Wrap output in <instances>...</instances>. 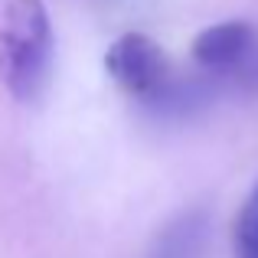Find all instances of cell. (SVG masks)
<instances>
[{"label":"cell","instance_id":"5b68a950","mask_svg":"<svg viewBox=\"0 0 258 258\" xmlns=\"http://www.w3.org/2000/svg\"><path fill=\"white\" fill-rule=\"evenodd\" d=\"M232 245H235V258H258V180L252 183L245 203L239 206L232 226Z\"/></svg>","mask_w":258,"mask_h":258},{"label":"cell","instance_id":"3957f363","mask_svg":"<svg viewBox=\"0 0 258 258\" xmlns=\"http://www.w3.org/2000/svg\"><path fill=\"white\" fill-rule=\"evenodd\" d=\"M258 49V33L245 20H222V23L206 26L203 33H196L193 46V62L209 76L235 79L248 66V59Z\"/></svg>","mask_w":258,"mask_h":258},{"label":"cell","instance_id":"7a4b0ae2","mask_svg":"<svg viewBox=\"0 0 258 258\" xmlns=\"http://www.w3.org/2000/svg\"><path fill=\"white\" fill-rule=\"evenodd\" d=\"M105 72L111 76V82L124 88L134 101L147 105L154 101L170 79L176 76L170 59H167L164 46L157 39H151L147 33H121L105 52Z\"/></svg>","mask_w":258,"mask_h":258},{"label":"cell","instance_id":"277c9868","mask_svg":"<svg viewBox=\"0 0 258 258\" xmlns=\"http://www.w3.org/2000/svg\"><path fill=\"white\" fill-rule=\"evenodd\" d=\"M209 239V209L193 206L176 213L157 232L147 258H203Z\"/></svg>","mask_w":258,"mask_h":258},{"label":"cell","instance_id":"6da1fadb","mask_svg":"<svg viewBox=\"0 0 258 258\" xmlns=\"http://www.w3.org/2000/svg\"><path fill=\"white\" fill-rule=\"evenodd\" d=\"M56 59V33L43 0H10L0 23V82L20 105L46 95Z\"/></svg>","mask_w":258,"mask_h":258}]
</instances>
